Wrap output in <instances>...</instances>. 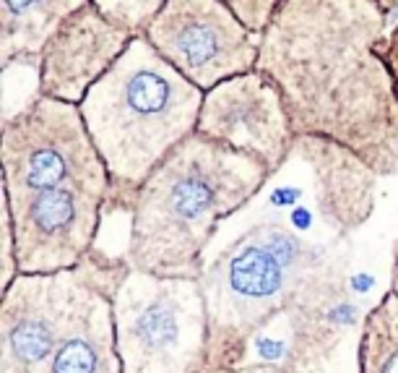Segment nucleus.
Returning a JSON list of instances; mask_svg holds the SVG:
<instances>
[{
  "instance_id": "aec40b11",
  "label": "nucleus",
  "mask_w": 398,
  "mask_h": 373,
  "mask_svg": "<svg viewBox=\"0 0 398 373\" xmlns=\"http://www.w3.org/2000/svg\"><path fill=\"white\" fill-rule=\"evenodd\" d=\"M375 3H378L383 11H385L388 21H393V18L398 21V0H375Z\"/></svg>"
},
{
  "instance_id": "9b49d317",
  "label": "nucleus",
  "mask_w": 398,
  "mask_h": 373,
  "mask_svg": "<svg viewBox=\"0 0 398 373\" xmlns=\"http://www.w3.org/2000/svg\"><path fill=\"white\" fill-rule=\"evenodd\" d=\"M133 37L86 3L58 26L42 50L37 94L81 104L86 92L115 66Z\"/></svg>"
},
{
  "instance_id": "f8f14e48",
  "label": "nucleus",
  "mask_w": 398,
  "mask_h": 373,
  "mask_svg": "<svg viewBox=\"0 0 398 373\" xmlns=\"http://www.w3.org/2000/svg\"><path fill=\"white\" fill-rule=\"evenodd\" d=\"M294 154L313 173L315 209L323 222L339 238L359 230L375 212L378 173L352 149L321 136H297Z\"/></svg>"
},
{
  "instance_id": "f257e3e1",
  "label": "nucleus",
  "mask_w": 398,
  "mask_h": 373,
  "mask_svg": "<svg viewBox=\"0 0 398 373\" xmlns=\"http://www.w3.org/2000/svg\"><path fill=\"white\" fill-rule=\"evenodd\" d=\"M375 0H287L261 35L258 66L297 136L339 141L378 175L398 173V94L378 44Z\"/></svg>"
},
{
  "instance_id": "1a4fd4ad",
  "label": "nucleus",
  "mask_w": 398,
  "mask_h": 373,
  "mask_svg": "<svg viewBox=\"0 0 398 373\" xmlns=\"http://www.w3.org/2000/svg\"><path fill=\"white\" fill-rule=\"evenodd\" d=\"M110 188L73 185L6 196L18 274H52L73 269L97 248Z\"/></svg>"
},
{
  "instance_id": "ddd939ff",
  "label": "nucleus",
  "mask_w": 398,
  "mask_h": 373,
  "mask_svg": "<svg viewBox=\"0 0 398 373\" xmlns=\"http://www.w3.org/2000/svg\"><path fill=\"white\" fill-rule=\"evenodd\" d=\"M128 269L123 261L86 293L44 373H123L115 339V290Z\"/></svg>"
},
{
  "instance_id": "0eeeda50",
  "label": "nucleus",
  "mask_w": 398,
  "mask_h": 373,
  "mask_svg": "<svg viewBox=\"0 0 398 373\" xmlns=\"http://www.w3.org/2000/svg\"><path fill=\"white\" fill-rule=\"evenodd\" d=\"M125 256L94 248L78 267L18 274L0 295V373H44L84 295Z\"/></svg>"
},
{
  "instance_id": "f3484780",
  "label": "nucleus",
  "mask_w": 398,
  "mask_h": 373,
  "mask_svg": "<svg viewBox=\"0 0 398 373\" xmlns=\"http://www.w3.org/2000/svg\"><path fill=\"white\" fill-rule=\"evenodd\" d=\"M229 8L235 11V16L253 32L261 37L266 32V26L271 24V18L276 16V11L287 3V0H221Z\"/></svg>"
},
{
  "instance_id": "7ed1b4c3",
  "label": "nucleus",
  "mask_w": 398,
  "mask_h": 373,
  "mask_svg": "<svg viewBox=\"0 0 398 373\" xmlns=\"http://www.w3.org/2000/svg\"><path fill=\"white\" fill-rule=\"evenodd\" d=\"M204 97L144 35L130 39L78 104L110 173L107 209L130 212L149 175L198 130Z\"/></svg>"
},
{
  "instance_id": "423d86ee",
  "label": "nucleus",
  "mask_w": 398,
  "mask_h": 373,
  "mask_svg": "<svg viewBox=\"0 0 398 373\" xmlns=\"http://www.w3.org/2000/svg\"><path fill=\"white\" fill-rule=\"evenodd\" d=\"M0 173L6 196L73 185L112 188L81 107L44 94L32 97L18 113L3 118Z\"/></svg>"
},
{
  "instance_id": "f03ea898",
  "label": "nucleus",
  "mask_w": 398,
  "mask_h": 373,
  "mask_svg": "<svg viewBox=\"0 0 398 373\" xmlns=\"http://www.w3.org/2000/svg\"><path fill=\"white\" fill-rule=\"evenodd\" d=\"M271 170L195 130L149 181L130 207L125 261L156 277L198 279L201 256L221 219L261 191Z\"/></svg>"
},
{
  "instance_id": "a211bd4d",
  "label": "nucleus",
  "mask_w": 398,
  "mask_h": 373,
  "mask_svg": "<svg viewBox=\"0 0 398 373\" xmlns=\"http://www.w3.org/2000/svg\"><path fill=\"white\" fill-rule=\"evenodd\" d=\"M378 55L383 58V63L388 66V73L393 78V87H396V94H398V21L396 26L390 29V35L378 44Z\"/></svg>"
},
{
  "instance_id": "412c9836",
  "label": "nucleus",
  "mask_w": 398,
  "mask_h": 373,
  "mask_svg": "<svg viewBox=\"0 0 398 373\" xmlns=\"http://www.w3.org/2000/svg\"><path fill=\"white\" fill-rule=\"evenodd\" d=\"M390 293L398 295V243L393 248V277H390Z\"/></svg>"
},
{
  "instance_id": "20e7f679",
  "label": "nucleus",
  "mask_w": 398,
  "mask_h": 373,
  "mask_svg": "<svg viewBox=\"0 0 398 373\" xmlns=\"http://www.w3.org/2000/svg\"><path fill=\"white\" fill-rule=\"evenodd\" d=\"M325 269V251L281 222L247 230L201 269L211 373L240 368L250 339L305 295Z\"/></svg>"
},
{
  "instance_id": "4468645a",
  "label": "nucleus",
  "mask_w": 398,
  "mask_h": 373,
  "mask_svg": "<svg viewBox=\"0 0 398 373\" xmlns=\"http://www.w3.org/2000/svg\"><path fill=\"white\" fill-rule=\"evenodd\" d=\"M89 0H0V68L39 66L58 26Z\"/></svg>"
},
{
  "instance_id": "6ab92c4d",
  "label": "nucleus",
  "mask_w": 398,
  "mask_h": 373,
  "mask_svg": "<svg viewBox=\"0 0 398 373\" xmlns=\"http://www.w3.org/2000/svg\"><path fill=\"white\" fill-rule=\"evenodd\" d=\"M216 373H287V371L273 368V365H240V368H224V371Z\"/></svg>"
},
{
  "instance_id": "9d476101",
  "label": "nucleus",
  "mask_w": 398,
  "mask_h": 373,
  "mask_svg": "<svg viewBox=\"0 0 398 373\" xmlns=\"http://www.w3.org/2000/svg\"><path fill=\"white\" fill-rule=\"evenodd\" d=\"M198 133L261 159L271 175L287 165L297 144L279 89L261 71L240 73L206 92Z\"/></svg>"
},
{
  "instance_id": "dca6fc26",
  "label": "nucleus",
  "mask_w": 398,
  "mask_h": 373,
  "mask_svg": "<svg viewBox=\"0 0 398 373\" xmlns=\"http://www.w3.org/2000/svg\"><path fill=\"white\" fill-rule=\"evenodd\" d=\"M89 3L102 16L110 18L112 24L128 29L130 35H144L146 26L151 24L167 0H89Z\"/></svg>"
},
{
  "instance_id": "39448f33",
  "label": "nucleus",
  "mask_w": 398,
  "mask_h": 373,
  "mask_svg": "<svg viewBox=\"0 0 398 373\" xmlns=\"http://www.w3.org/2000/svg\"><path fill=\"white\" fill-rule=\"evenodd\" d=\"M115 339L123 373H211L201 282L128 269L115 290Z\"/></svg>"
},
{
  "instance_id": "2eb2a0df",
  "label": "nucleus",
  "mask_w": 398,
  "mask_h": 373,
  "mask_svg": "<svg viewBox=\"0 0 398 373\" xmlns=\"http://www.w3.org/2000/svg\"><path fill=\"white\" fill-rule=\"evenodd\" d=\"M359 373H398V295L385 293L359 329Z\"/></svg>"
},
{
  "instance_id": "6e6552de",
  "label": "nucleus",
  "mask_w": 398,
  "mask_h": 373,
  "mask_svg": "<svg viewBox=\"0 0 398 373\" xmlns=\"http://www.w3.org/2000/svg\"><path fill=\"white\" fill-rule=\"evenodd\" d=\"M144 37L201 92L258 66L261 37L221 0H167Z\"/></svg>"
}]
</instances>
